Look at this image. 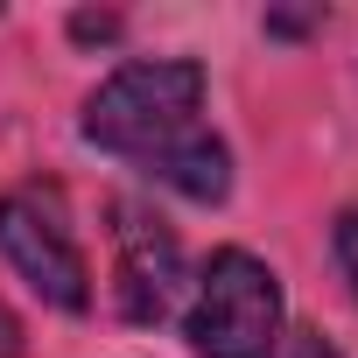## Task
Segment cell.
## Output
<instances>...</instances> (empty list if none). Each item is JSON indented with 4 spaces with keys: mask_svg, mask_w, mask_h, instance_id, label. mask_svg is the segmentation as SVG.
Masks as SVG:
<instances>
[{
    "mask_svg": "<svg viewBox=\"0 0 358 358\" xmlns=\"http://www.w3.org/2000/svg\"><path fill=\"white\" fill-rule=\"evenodd\" d=\"M267 36H309V29H323V15L309 8V15H281V8H267V22H260Z\"/></svg>",
    "mask_w": 358,
    "mask_h": 358,
    "instance_id": "8",
    "label": "cell"
},
{
    "mask_svg": "<svg viewBox=\"0 0 358 358\" xmlns=\"http://www.w3.org/2000/svg\"><path fill=\"white\" fill-rule=\"evenodd\" d=\"M197 113H204V64L197 57H134L113 78H99V92L85 99L78 134L99 155L155 169L204 127Z\"/></svg>",
    "mask_w": 358,
    "mask_h": 358,
    "instance_id": "1",
    "label": "cell"
},
{
    "mask_svg": "<svg viewBox=\"0 0 358 358\" xmlns=\"http://www.w3.org/2000/svg\"><path fill=\"white\" fill-rule=\"evenodd\" d=\"M281 337H288L281 274L246 246H218L183 309V344L197 358H274Z\"/></svg>",
    "mask_w": 358,
    "mask_h": 358,
    "instance_id": "2",
    "label": "cell"
},
{
    "mask_svg": "<svg viewBox=\"0 0 358 358\" xmlns=\"http://www.w3.org/2000/svg\"><path fill=\"white\" fill-rule=\"evenodd\" d=\"M183 295V239L141 197H113V309L134 330H155Z\"/></svg>",
    "mask_w": 358,
    "mask_h": 358,
    "instance_id": "4",
    "label": "cell"
},
{
    "mask_svg": "<svg viewBox=\"0 0 358 358\" xmlns=\"http://www.w3.org/2000/svg\"><path fill=\"white\" fill-rule=\"evenodd\" d=\"M274 358H337V344L323 337V330H309V323H295L288 337H281V351Z\"/></svg>",
    "mask_w": 358,
    "mask_h": 358,
    "instance_id": "7",
    "label": "cell"
},
{
    "mask_svg": "<svg viewBox=\"0 0 358 358\" xmlns=\"http://www.w3.org/2000/svg\"><path fill=\"white\" fill-rule=\"evenodd\" d=\"M120 29H127V22H120L113 8H106V15H92V8H78V15H71V43H113Z\"/></svg>",
    "mask_w": 358,
    "mask_h": 358,
    "instance_id": "6",
    "label": "cell"
},
{
    "mask_svg": "<svg viewBox=\"0 0 358 358\" xmlns=\"http://www.w3.org/2000/svg\"><path fill=\"white\" fill-rule=\"evenodd\" d=\"M0 358H29V330H22V316L0 302Z\"/></svg>",
    "mask_w": 358,
    "mask_h": 358,
    "instance_id": "9",
    "label": "cell"
},
{
    "mask_svg": "<svg viewBox=\"0 0 358 358\" xmlns=\"http://www.w3.org/2000/svg\"><path fill=\"white\" fill-rule=\"evenodd\" d=\"M330 253H337V274L351 281V302H358V211H337V225H330Z\"/></svg>",
    "mask_w": 358,
    "mask_h": 358,
    "instance_id": "5",
    "label": "cell"
},
{
    "mask_svg": "<svg viewBox=\"0 0 358 358\" xmlns=\"http://www.w3.org/2000/svg\"><path fill=\"white\" fill-rule=\"evenodd\" d=\"M0 253L50 309H64V316L92 309V260L71 232V204H64L57 183L0 190Z\"/></svg>",
    "mask_w": 358,
    "mask_h": 358,
    "instance_id": "3",
    "label": "cell"
}]
</instances>
